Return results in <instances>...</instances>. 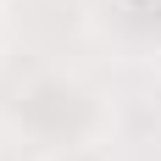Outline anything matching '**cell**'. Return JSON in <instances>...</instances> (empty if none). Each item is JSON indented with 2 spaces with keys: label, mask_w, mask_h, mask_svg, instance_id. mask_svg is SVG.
<instances>
[]
</instances>
